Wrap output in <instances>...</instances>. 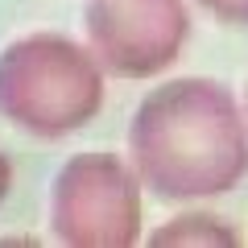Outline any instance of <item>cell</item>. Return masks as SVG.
Here are the masks:
<instances>
[{"mask_svg": "<svg viewBox=\"0 0 248 248\" xmlns=\"http://www.w3.org/2000/svg\"><path fill=\"white\" fill-rule=\"evenodd\" d=\"M128 161L161 203L228 195L248 178L244 104L203 75L161 83L128 120Z\"/></svg>", "mask_w": 248, "mask_h": 248, "instance_id": "1", "label": "cell"}, {"mask_svg": "<svg viewBox=\"0 0 248 248\" xmlns=\"http://www.w3.org/2000/svg\"><path fill=\"white\" fill-rule=\"evenodd\" d=\"M104 62L62 33H25L0 50V116L21 133L58 141L104 108Z\"/></svg>", "mask_w": 248, "mask_h": 248, "instance_id": "2", "label": "cell"}, {"mask_svg": "<svg viewBox=\"0 0 248 248\" xmlns=\"http://www.w3.org/2000/svg\"><path fill=\"white\" fill-rule=\"evenodd\" d=\"M141 174L116 153H75L50 182L46 219L66 248H133L141 240Z\"/></svg>", "mask_w": 248, "mask_h": 248, "instance_id": "3", "label": "cell"}, {"mask_svg": "<svg viewBox=\"0 0 248 248\" xmlns=\"http://www.w3.org/2000/svg\"><path fill=\"white\" fill-rule=\"evenodd\" d=\"M83 33L116 79H153L190 42L186 0H87Z\"/></svg>", "mask_w": 248, "mask_h": 248, "instance_id": "4", "label": "cell"}, {"mask_svg": "<svg viewBox=\"0 0 248 248\" xmlns=\"http://www.w3.org/2000/svg\"><path fill=\"white\" fill-rule=\"evenodd\" d=\"M153 248H236L240 232L211 211H182L149 232Z\"/></svg>", "mask_w": 248, "mask_h": 248, "instance_id": "5", "label": "cell"}, {"mask_svg": "<svg viewBox=\"0 0 248 248\" xmlns=\"http://www.w3.org/2000/svg\"><path fill=\"white\" fill-rule=\"evenodd\" d=\"M219 25H248V0H195Z\"/></svg>", "mask_w": 248, "mask_h": 248, "instance_id": "6", "label": "cell"}, {"mask_svg": "<svg viewBox=\"0 0 248 248\" xmlns=\"http://www.w3.org/2000/svg\"><path fill=\"white\" fill-rule=\"evenodd\" d=\"M9 186H13V161H9V153L0 149V203L9 195Z\"/></svg>", "mask_w": 248, "mask_h": 248, "instance_id": "7", "label": "cell"}, {"mask_svg": "<svg viewBox=\"0 0 248 248\" xmlns=\"http://www.w3.org/2000/svg\"><path fill=\"white\" fill-rule=\"evenodd\" d=\"M244 120H248V83H244Z\"/></svg>", "mask_w": 248, "mask_h": 248, "instance_id": "8", "label": "cell"}]
</instances>
